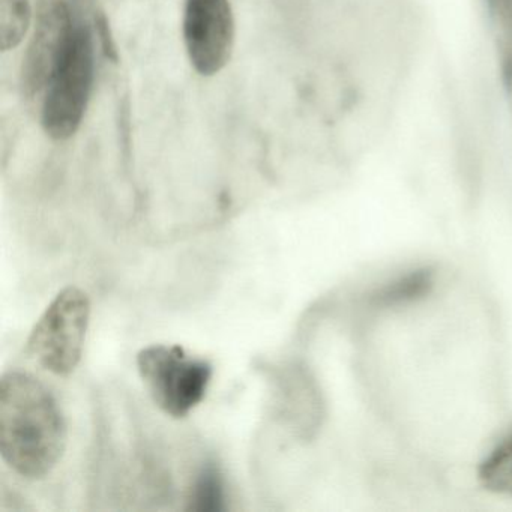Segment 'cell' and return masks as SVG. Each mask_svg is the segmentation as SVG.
I'll return each mask as SVG.
<instances>
[{"label": "cell", "mask_w": 512, "mask_h": 512, "mask_svg": "<svg viewBox=\"0 0 512 512\" xmlns=\"http://www.w3.org/2000/svg\"><path fill=\"white\" fill-rule=\"evenodd\" d=\"M58 400L37 377L8 371L0 380V454L26 479L46 478L67 448Z\"/></svg>", "instance_id": "6da1fadb"}, {"label": "cell", "mask_w": 512, "mask_h": 512, "mask_svg": "<svg viewBox=\"0 0 512 512\" xmlns=\"http://www.w3.org/2000/svg\"><path fill=\"white\" fill-rule=\"evenodd\" d=\"M137 367L154 403L173 418H184L202 403L214 374L211 362L169 344L143 349Z\"/></svg>", "instance_id": "7a4b0ae2"}, {"label": "cell", "mask_w": 512, "mask_h": 512, "mask_svg": "<svg viewBox=\"0 0 512 512\" xmlns=\"http://www.w3.org/2000/svg\"><path fill=\"white\" fill-rule=\"evenodd\" d=\"M91 301L79 287L59 292L32 329L28 352L56 376H68L82 359Z\"/></svg>", "instance_id": "3957f363"}, {"label": "cell", "mask_w": 512, "mask_h": 512, "mask_svg": "<svg viewBox=\"0 0 512 512\" xmlns=\"http://www.w3.org/2000/svg\"><path fill=\"white\" fill-rule=\"evenodd\" d=\"M94 80L91 32L76 28L73 44L46 89L43 103L44 131L53 140H68L82 125Z\"/></svg>", "instance_id": "277c9868"}, {"label": "cell", "mask_w": 512, "mask_h": 512, "mask_svg": "<svg viewBox=\"0 0 512 512\" xmlns=\"http://www.w3.org/2000/svg\"><path fill=\"white\" fill-rule=\"evenodd\" d=\"M76 28L64 0H43L23 58L20 86L28 100L46 92L73 44Z\"/></svg>", "instance_id": "5b68a950"}, {"label": "cell", "mask_w": 512, "mask_h": 512, "mask_svg": "<svg viewBox=\"0 0 512 512\" xmlns=\"http://www.w3.org/2000/svg\"><path fill=\"white\" fill-rule=\"evenodd\" d=\"M184 41L191 65L200 76H215L232 58L235 17L230 0H187Z\"/></svg>", "instance_id": "8992f818"}, {"label": "cell", "mask_w": 512, "mask_h": 512, "mask_svg": "<svg viewBox=\"0 0 512 512\" xmlns=\"http://www.w3.org/2000/svg\"><path fill=\"white\" fill-rule=\"evenodd\" d=\"M34 13L29 0H0V49L10 52L22 44Z\"/></svg>", "instance_id": "52a82bcc"}, {"label": "cell", "mask_w": 512, "mask_h": 512, "mask_svg": "<svg viewBox=\"0 0 512 512\" xmlns=\"http://www.w3.org/2000/svg\"><path fill=\"white\" fill-rule=\"evenodd\" d=\"M188 502L193 511L214 512L223 509V478L215 464L203 467L191 488Z\"/></svg>", "instance_id": "ba28073f"}, {"label": "cell", "mask_w": 512, "mask_h": 512, "mask_svg": "<svg viewBox=\"0 0 512 512\" xmlns=\"http://www.w3.org/2000/svg\"><path fill=\"white\" fill-rule=\"evenodd\" d=\"M496 4L502 7V10H506V8L511 7L512 8V2L511 0H496Z\"/></svg>", "instance_id": "9c48e42d"}]
</instances>
